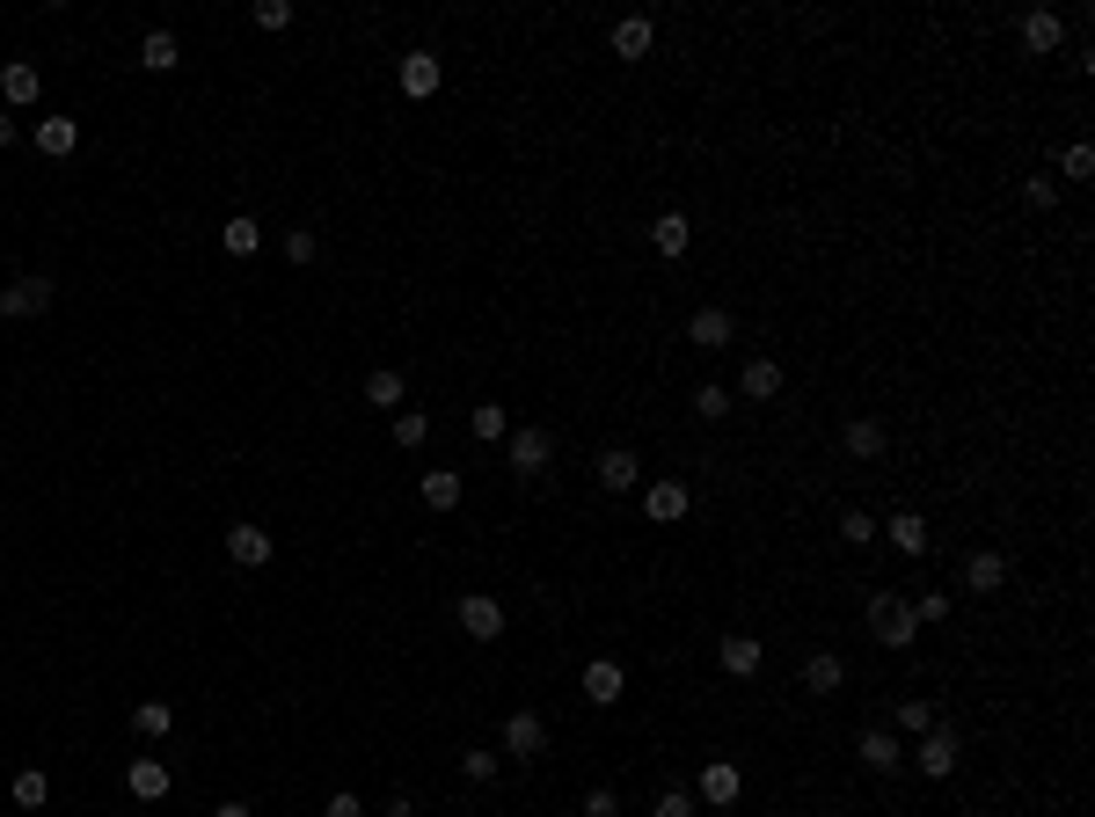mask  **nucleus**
Here are the masks:
<instances>
[{
  "mask_svg": "<svg viewBox=\"0 0 1095 817\" xmlns=\"http://www.w3.org/2000/svg\"><path fill=\"white\" fill-rule=\"evenodd\" d=\"M964 584H972V592H978V599H994V592H1000V584H1008V562H1000V554H994V548H978V554H972V562H964Z\"/></svg>",
  "mask_w": 1095,
  "mask_h": 817,
  "instance_id": "21",
  "label": "nucleus"
},
{
  "mask_svg": "<svg viewBox=\"0 0 1095 817\" xmlns=\"http://www.w3.org/2000/svg\"><path fill=\"white\" fill-rule=\"evenodd\" d=\"M869 635L884 649H913V643H921V621H913V606H905L899 592H876V599H869Z\"/></svg>",
  "mask_w": 1095,
  "mask_h": 817,
  "instance_id": "1",
  "label": "nucleus"
},
{
  "mask_svg": "<svg viewBox=\"0 0 1095 817\" xmlns=\"http://www.w3.org/2000/svg\"><path fill=\"white\" fill-rule=\"evenodd\" d=\"M51 292H59L51 278H15V285L0 292V314H45V307H51Z\"/></svg>",
  "mask_w": 1095,
  "mask_h": 817,
  "instance_id": "17",
  "label": "nucleus"
},
{
  "mask_svg": "<svg viewBox=\"0 0 1095 817\" xmlns=\"http://www.w3.org/2000/svg\"><path fill=\"white\" fill-rule=\"evenodd\" d=\"M132 730H139V737H169L175 708H169V700H139V708H132Z\"/></svg>",
  "mask_w": 1095,
  "mask_h": 817,
  "instance_id": "31",
  "label": "nucleus"
},
{
  "mask_svg": "<svg viewBox=\"0 0 1095 817\" xmlns=\"http://www.w3.org/2000/svg\"><path fill=\"white\" fill-rule=\"evenodd\" d=\"M854 752H862V767H869V773H899V767H905V752H899V737H891V730H862V737H854Z\"/></svg>",
  "mask_w": 1095,
  "mask_h": 817,
  "instance_id": "14",
  "label": "nucleus"
},
{
  "mask_svg": "<svg viewBox=\"0 0 1095 817\" xmlns=\"http://www.w3.org/2000/svg\"><path fill=\"white\" fill-rule=\"evenodd\" d=\"M1059 175H1073V183H1081V175H1095V146H1088V139H1073L1067 154H1059Z\"/></svg>",
  "mask_w": 1095,
  "mask_h": 817,
  "instance_id": "36",
  "label": "nucleus"
},
{
  "mask_svg": "<svg viewBox=\"0 0 1095 817\" xmlns=\"http://www.w3.org/2000/svg\"><path fill=\"white\" fill-rule=\"evenodd\" d=\"M650 817H694V789H665L650 803Z\"/></svg>",
  "mask_w": 1095,
  "mask_h": 817,
  "instance_id": "39",
  "label": "nucleus"
},
{
  "mask_svg": "<svg viewBox=\"0 0 1095 817\" xmlns=\"http://www.w3.org/2000/svg\"><path fill=\"white\" fill-rule=\"evenodd\" d=\"M899 730L927 737V730H935V708H927V700H899Z\"/></svg>",
  "mask_w": 1095,
  "mask_h": 817,
  "instance_id": "38",
  "label": "nucleus"
},
{
  "mask_svg": "<svg viewBox=\"0 0 1095 817\" xmlns=\"http://www.w3.org/2000/svg\"><path fill=\"white\" fill-rule=\"evenodd\" d=\"M37 154H51V161H66V154H81V124L73 118H37Z\"/></svg>",
  "mask_w": 1095,
  "mask_h": 817,
  "instance_id": "16",
  "label": "nucleus"
},
{
  "mask_svg": "<svg viewBox=\"0 0 1095 817\" xmlns=\"http://www.w3.org/2000/svg\"><path fill=\"white\" fill-rule=\"evenodd\" d=\"M730 337H738L730 307H694V314H686V343H702V351H723Z\"/></svg>",
  "mask_w": 1095,
  "mask_h": 817,
  "instance_id": "6",
  "label": "nucleus"
},
{
  "mask_svg": "<svg viewBox=\"0 0 1095 817\" xmlns=\"http://www.w3.org/2000/svg\"><path fill=\"white\" fill-rule=\"evenodd\" d=\"M621 686H629V672H621L613 657H592V664H584V700H592V708H613Z\"/></svg>",
  "mask_w": 1095,
  "mask_h": 817,
  "instance_id": "11",
  "label": "nucleus"
},
{
  "mask_svg": "<svg viewBox=\"0 0 1095 817\" xmlns=\"http://www.w3.org/2000/svg\"><path fill=\"white\" fill-rule=\"evenodd\" d=\"M686 241H694V227H686V212H657L650 219V248L672 264V256H686Z\"/></svg>",
  "mask_w": 1095,
  "mask_h": 817,
  "instance_id": "20",
  "label": "nucleus"
},
{
  "mask_svg": "<svg viewBox=\"0 0 1095 817\" xmlns=\"http://www.w3.org/2000/svg\"><path fill=\"white\" fill-rule=\"evenodd\" d=\"M467 424H475V438H489V446H497V438L511 431V416H504V408H497V402H483V408H467Z\"/></svg>",
  "mask_w": 1095,
  "mask_h": 817,
  "instance_id": "33",
  "label": "nucleus"
},
{
  "mask_svg": "<svg viewBox=\"0 0 1095 817\" xmlns=\"http://www.w3.org/2000/svg\"><path fill=\"white\" fill-rule=\"evenodd\" d=\"M840 540H848V548H869V540H876V519H869V511H848V519H840Z\"/></svg>",
  "mask_w": 1095,
  "mask_h": 817,
  "instance_id": "37",
  "label": "nucleus"
},
{
  "mask_svg": "<svg viewBox=\"0 0 1095 817\" xmlns=\"http://www.w3.org/2000/svg\"><path fill=\"white\" fill-rule=\"evenodd\" d=\"M803 686H811V694H840V686H848V664H840L832 649H811V657H803Z\"/></svg>",
  "mask_w": 1095,
  "mask_h": 817,
  "instance_id": "19",
  "label": "nucleus"
},
{
  "mask_svg": "<svg viewBox=\"0 0 1095 817\" xmlns=\"http://www.w3.org/2000/svg\"><path fill=\"white\" fill-rule=\"evenodd\" d=\"M315 256H321L315 234H285V264H315Z\"/></svg>",
  "mask_w": 1095,
  "mask_h": 817,
  "instance_id": "43",
  "label": "nucleus"
},
{
  "mask_svg": "<svg viewBox=\"0 0 1095 817\" xmlns=\"http://www.w3.org/2000/svg\"><path fill=\"white\" fill-rule=\"evenodd\" d=\"M212 817H256V810H248V803H219Z\"/></svg>",
  "mask_w": 1095,
  "mask_h": 817,
  "instance_id": "48",
  "label": "nucleus"
},
{
  "mask_svg": "<svg viewBox=\"0 0 1095 817\" xmlns=\"http://www.w3.org/2000/svg\"><path fill=\"white\" fill-rule=\"evenodd\" d=\"M650 45H657L650 15H621V23H613V59H650Z\"/></svg>",
  "mask_w": 1095,
  "mask_h": 817,
  "instance_id": "15",
  "label": "nucleus"
},
{
  "mask_svg": "<svg viewBox=\"0 0 1095 817\" xmlns=\"http://www.w3.org/2000/svg\"><path fill=\"white\" fill-rule=\"evenodd\" d=\"M1022 197H1030L1037 212H1051V205H1059V175H1030V183H1022Z\"/></svg>",
  "mask_w": 1095,
  "mask_h": 817,
  "instance_id": "40",
  "label": "nucleus"
},
{
  "mask_svg": "<svg viewBox=\"0 0 1095 817\" xmlns=\"http://www.w3.org/2000/svg\"><path fill=\"white\" fill-rule=\"evenodd\" d=\"M905 759H913L927 781H949V773H957V759H964V745H957V730H949V722H935V730H927V737L905 752Z\"/></svg>",
  "mask_w": 1095,
  "mask_h": 817,
  "instance_id": "2",
  "label": "nucleus"
},
{
  "mask_svg": "<svg viewBox=\"0 0 1095 817\" xmlns=\"http://www.w3.org/2000/svg\"><path fill=\"white\" fill-rule=\"evenodd\" d=\"M716 664H723L730 679H753L759 672V643L753 635H723V643H716Z\"/></svg>",
  "mask_w": 1095,
  "mask_h": 817,
  "instance_id": "22",
  "label": "nucleus"
},
{
  "mask_svg": "<svg viewBox=\"0 0 1095 817\" xmlns=\"http://www.w3.org/2000/svg\"><path fill=\"white\" fill-rule=\"evenodd\" d=\"M738 795H745V773L730 767V759H708V767H702V803H716V810H730Z\"/></svg>",
  "mask_w": 1095,
  "mask_h": 817,
  "instance_id": "13",
  "label": "nucleus"
},
{
  "mask_svg": "<svg viewBox=\"0 0 1095 817\" xmlns=\"http://www.w3.org/2000/svg\"><path fill=\"white\" fill-rule=\"evenodd\" d=\"M321 817H365V803H358V795H351V789H337V795H329V803H321Z\"/></svg>",
  "mask_w": 1095,
  "mask_h": 817,
  "instance_id": "46",
  "label": "nucleus"
},
{
  "mask_svg": "<svg viewBox=\"0 0 1095 817\" xmlns=\"http://www.w3.org/2000/svg\"><path fill=\"white\" fill-rule=\"evenodd\" d=\"M124 789L139 795V803H161V795H169V767H161V759H132Z\"/></svg>",
  "mask_w": 1095,
  "mask_h": 817,
  "instance_id": "27",
  "label": "nucleus"
},
{
  "mask_svg": "<svg viewBox=\"0 0 1095 817\" xmlns=\"http://www.w3.org/2000/svg\"><path fill=\"white\" fill-rule=\"evenodd\" d=\"M453 613H461V627L475 635V643H497V635H504V606L489 599V592H467Z\"/></svg>",
  "mask_w": 1095,
  "mask_h": 817,
  "instance_id": "4",
  "label": "nucleus"
},
{
  "mask_svg": "<svg viewBox=\"0 0 1095 817\" xmlns=\"http://www.w3.org/2000/svg\"><path fill=\"white\" fill-rule=\"evenodd\" d=\"M270 554L278 548H270L264 526H227V562H234V570H264Z\"/></svg>",
  "mask_w": 1095,
  "mask_h": 817,
  "instance_id": "7",
  "label": "nucleus"
},
{
  "mask_svg": "<svg viewBox=\"0 0 1095 817\" xmlns=\"http://www.w3.org/2000/svg\"><path fill=\"white\" fill-rule=\"evenodd\" d=\"M1059 45H1067V23H1059L1051 8H1030V15H1022V51L1045 59V51H1059Z\"/></svg>",
  "mask_w": 1095,
  "mask_h": 817,
  "instance_id": "10",
  "label": "nucleus"
},
{
  "mask_svg": "<svg viewBox=\"0 0 1095 817\" xmlns=\"http://www.w3.org/2000/svg\"><path fill=\"white\" fill-rule=\"evenodd\" d=\"M15 139H23V124H15V118H0V154H8Z\"/></svg>",
  "mask_w": 1095,
  "mask_h": 817,
  "instance_id": "47",
  "label": "nucleus"
},
{
  "mask_svg": "<svg viewBox=\"0 0 1095 817\" xmlns=\"http://www.w3.org/2000/svg\"><path fill=\"white\" fill-rule=\"evenodd\" d=\"M738 394H753V402H775V394H781V365H775V358H745V373H738Z\"/></svg>",
  "mask_w": 1095,
  "mask_h": 817,
  "instance_id": "24",
  "label": "nucleus"
},
{
  "mask_svg": "<svg viewBox=\"0 0 1095 817\" xmlns=\"http://www.w3.org/2000/svg\"><path fill=\"white\" fill-rule=\"evenodd\" d=\"M424 438H431V416H424V408H402V416H394V446H402V453H416Z\"/></svg>",
  "mask_w": 1095,
  "mask_h": 817,
  "instance_id": "32",
  "label": "nucleus"
},
{
  "mask_svg": "<svg viewBox=\"0 0 1095 817\" xmlns=\"http://www.w3.org/2000/svg\"><path fill=\"white\" fill-rule=\"evenodd\" d=\"M840 446H848L854 460H876L884 453V424H876V416H854L848 431H840Z\"/></svg>",
  "mask_w": 1095,
  "mask_h": 817,
  "instance_id": "28",
  "label": "nucleus"
},
{
  "mask_svg": "<svg viewBox=\"0 0 1095 817\" xmlns=\"http://www.w3.org/2000/svg\"><path fill=\"white\" fill-rule=\"evenodd\" d=\"M905 606H913V621H921V627H942L949 621V592H921V599H905Z\"/></svg>",
  "mask_w": 1095,
  "mask_h": 817,
  "instance_id": "35",
  "label": "nucleus"
},
{
  "mask_svg": "<svg viewBox=\"0 0 1095 817\" xmlns=\"http://www.w3.org/2000/svg\"><path fill=\"white\" fill-rule=\"evenodd\" d=\"M402 394H410L402 373H388V365H380V373H365V402H373V408H402Z\"/></svg>",
  "mask_w": 1095,
  "mask_h": 817,
  "instance_id": "29",
  "label": "nucleus"
},
{
  "mask_svg": "<svg viewBox=\"0 0 1095 817\" xmlns=\"http://www.w3.org/2000/svg\"><path fill=\"white\" fill-rule=\"evenodd\" d=\"M219 248H227V256L242 264V256H256V248H264V227H256L248 212H234L227 227H219Z\"/></svg>",
  "mask_w": 1095,
  "mask_h": 817,
  "instance_id": "26",
  "label": "nucleus"
},
{
  "mask_svg": "<svg viewBox=\"0 0 1095 817\" xmlns=\"http://www.w3.org/2000/svg\"><path fill=\"white\" fill-rule=\"evenodd\" d=\"M884 533H891V548H899V554H927V519H921V511H891Z\"/></svg>",
  "mask_w": 1095,
  "mask_h": 817,
  "instance_id": "25",
  "label": "nucleus"
},
{
  "mask_svg": "<svg viewBox=\"0 0 1095 817\" xmlns=\"http://www.w3.org/2000/svg\"><path fill=\"white\" fill-rule=\"evenodd\" d=\"M394 81H402V96H410V102H424V96H438V81H446V73H438L431 51H410V59L394 66Z\"/></svg>",
  "mask_w": 1095,
  "mask_h": 817,
  "instance_id": "12",
  "label": "nucleus"
},
{
  "mask_svg": "<svg viewBox=\"0 0 1095 817\" xmlns=\"http://www.w3.org/2000/svg\"><path fill=\"white\" fill-rule=\"evenodd\" d=\"M8 795H15L23 810H37V803H45V795H51V781H45V773H37V767H23V773H15V789H8Z\"/></svg>",
  "mask_w": 1095,
  "mask_h": 817,
  "instance_id": "34",
  "label": "nucleus"
},
{
  "mask_svg": "<svg viewBox=\"0 0 1095 817\" xmlns=\"http://www.w3.org/2000/svg\"><path fill=\"white\" fill-rule=\"evenodd\" d=\"M504 752H511V759H540V752H548V722H540L534 708L504 716Z\"/></svg>",
  "mask_w": 1095,
  "mask_h": 817,
  "instance_id": "5",
  "label": "nucleus"
},
{
  "mask_svg": "<svg viewBox=\"0 0 1095 817\" xmlns=\"http://www.w3.org/2000/svg\"><path fill=\"white\" fill-rule=\"evenodd\" d=\"M0 96H8V110H29V102L45 96V73L29 66V59H8V66H0Z\"/></svg>",
  "mask_w": 1095,
  "mask_h": 817,
  "instance_id": "9",
  "label": "nucleus"
},
{
  "mask_svg": "<svg viewBox=\"0 0 1095 817\" xmlns=\"http://www.w3.org/2000/svg\"><path fill=\"white\" fill-rule=\"evenodd\" d=\"M592 467H599V489H613V497L643 481V460H635V446H607V453L592 460Z\"/></svg>",
  "mask_w": 1095,
  "mask_h": 817,
  "instance_id": "8",
  "label": "nucleus"
},
{
  "mask_svg": "<svg viewBox=\"0 0 1095 817\" xmlns=\"http://www.w3.org/2000/svg\"><path fill=\"white\" fill-rule=\"evenodd\" d=\"M175 59H183L175 29H146V37H139V66L146 73H175Z\"/></svg>",
  "mask_w": 1095,
  "mask_h": 817,
  "instance_id": "23",
  "label": "nucleus"
},
{
  "mask_svg": "<svg viewBox=\"0 0 1095 817\" xmlns=\"http://www.w3.org/2000/svg\"><path fill=\"white\" fill-rule=\"evenodd\" d=\"M694 408H702V424H716V416H730V394H723V387H702Z\"/></svg>",
  "mask_w": 1095,
  "mask_h": 817,
  "instance_id": "42",
  "label": "nucleus"
},
{
  "mask_svg": "<svg viewBox=\"0 0 1095 817\" xmlns=\"http://www.w3.org/2000/svg\"><path fill=\"white\" fill-rule=\"evenodd\" d=\"M424 504L453 511V504H461V475H453V467H431V475H424Z\"/></svg>",
  "mask_w": 1095,
  "mask_h": 817,
  "instance_id": "30",
  "label": "nucleus"
},
{
  "mask_svg": "<svg viewBox=\"0 0 1095 817\" xmlns=\"http://www.w3.org/2000/svg\"><path fill=\"white\" fill-rule=\"evenodd\" d=\"M504 460L519 467V475H548V460H556V438L540 431V424H526V431H504Z\"/></svg>",
  "mask_w": 1095,
  "mask_h": 817,
  "instance_id": "3",
  "label": "nucleus"
},
{
  "mask_svg": "<svg viewBox=\"0 0 1095 817\" xmlns=\"http://www.w3.org/2000/svg\"><path fill=\"white\" fill-rule=\"evenodd\" d=\"M256 23H264V29H292V0H256Z\"/></svg>",
  "mask_w": 1095,
  "mask_h": 817,
  "instance_id": "41",
  "label": "nucleus"
},
{
  "mask_svg": "<svg viewBox=\"0 0 1095 817\" xmlns=\"http://www.w3.org/2000/svg\"><path fill=\"white\" fill-rule=\"evenodd\" d=\"M461 773H467V781H497V752H467Z\"/></svg>",
  "mask_w": 1095,
  "mask_h": 817,
  "instance_id": "44",
  "label": "nucleus"
},
{
  "mask_svg": "<svg viewBox=\"0 0 1095 817\" xmlns=\"http://www.w3.org/2000/svg\"><path fill=\"white\" fill-rule=\"evenodd\" d=\"M643 511H650L657 526H680L686 519V481H650V489H643Z\"/></svg>",
  "mask_w": 1095,
  "mask_h": 817,
  "instance_id": "18",
  "label": "nucleus"
},
{
  "mask_svg": "<svg viewBox=\"0 0 1095 817\" xmlns=\"http://www.w3.org/2000/svg\"><path fill=\"white\" fill-rule=\"evenodd\" d=\"M584 817H621V795H613V789H592V795H584Z\"/></svg>",
  "mask_w": 1095,
  "mask_h": 817,
  "instance_id": "45",
  "label": "nucleus"
}]
</instances>
